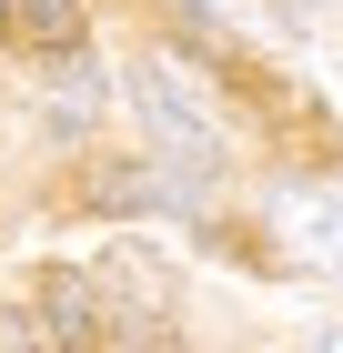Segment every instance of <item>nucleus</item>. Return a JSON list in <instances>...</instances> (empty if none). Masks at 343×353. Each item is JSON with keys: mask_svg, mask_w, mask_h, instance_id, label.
<instances>
[{"mask_svg": "<svg viewBox=\"0 0 343 353\" xmlns=\"http://www.w3.org/2000/svg\"><path fill=\"white\" fill-rule=\"evenodd\" d=\"M283 10H313V0H283Z\"/></svg>", "mask_w": 343, "mask_h": 353, "instance_id": "nucleus-10", "label": "nucleus"}, {"mask_svg": "<svg viewBox=\"0 0 343 353\" xmlns=\"http://www.w3.org/2000/svg\"><path fill=\"white\" fill-rule=\"evenodd\" d=\"M161 192H172V182L152 172V152H141V162H91V172H81V202H91V212H152Z\"/></svg>", "mask_w": 343, "mask_h": 353, "instance_id": "nucleus-2", "label": "nucleus"}, {"mask_svg": "<svg viewBox=\"0 0 343 353\" xmlns=\"http://www.w3.org/2000/svg\"><path fill=\"white\" fill-rule=\"evenodd\" d=\"M0 41H10V0H0Z\"/></svg>", "mask_w": 343, "mask_h": 353, "instance_id": "nucleus-8", "label": "nucleus"}, {"mask_svg": "<svg viewBox=\"0 0 343 353\" xmlns=\"http://www.w3.org/2000/svg\"><path fill=\"white\" fill-rule=\"evenodd\" d=\"M132 111H141V132H152V172H161V182L202 192L212 172H222V121L192 101V81H182V71L141 61V71H132Z\"/></svg>", "mask_w": 343, "mask_h": 353, "instance_id": "nucleus-1", "label": "nucleus"}, {"mask_svg": "<svg viewBox=\"0 0 343 353\" xmlns=\"http://www.w3.org/2000/svg\"><path fill=\"white\" fill-rule=\"evenodd\" d=\"M91 101H101V81H91V61H71V91L51 101V121L71 132V121H91Z\"/></svg>", "mask_w": 343, "mask_h": 353, "instance_id": "nucleus-6", "label": "nucleus"}, {"mask_svg": "<svg viewBox=\"0 0 343 353\" xmlns=\"http://www.w3.org/2000/svg\"><path fill=\"white\" fill-rule=\"evenodd\" d=\"M10 30H30L41 51H71L81 41V0H10Z\"/></svg>", "mask_w": 343, "mask_h": 353, "instance_id": "nucleus-5", "label": "nucleus"}, {"mask_svg": "<svg viewBox=\"0 0 343 353\" xmlns=\"http://www.w3.org/2000/svg\"><path fill=\"white\" fill-rule=\"evenodd\" d=\"M182 10H192V21H202V10H222V0H182Z\"/></svg>", "mask_w": 343, "mask_h": 353, "instance_id": "nucleus-7", "label": "nucleus"}, {"mask_svg": "<svg viewBox=\"0 0 343 353\" xmlns=\"http://www.w3.org/2000/svg\"><path fill=\"white\" fill-rule=\"evenodd\" d=\"M283 222H293V243L313 252V263H343V212H333V202H303V192H283Z\"/></svg>", "mask_w": 343, "mask_h": 353, "instance_id": "nucleus-4", "label": "nucleus"}, {"mask_svg": "<svg viewBox=\"0 0 343 353\" xmlns=\"http://www.w3.org/2000/svg\"><path fill=\"white\" fill-rule=\"evenodd\" d=\"M323 353H343V333H323Z\"/></svg>", "mask_w": 343, "mask_h": 353, "instance_id": "nucleus-9", "label": "nucleus"}, {"mask_svg": "<svg viewBox=\"0 0 343 353\" xmlns=\"http://www.w3.org/2000/svg\"><path fill=\"white\" fill-rule=\"evenodd\" d=\"M41 313H51V323H41V343H51V353H91V343H101V303L81 293V283H51Z\"/></svg>", "mask_w": 343, "mask_h": 353, "instance_id": "nucleus-3", "label": "nucleus"}]
</instances>
